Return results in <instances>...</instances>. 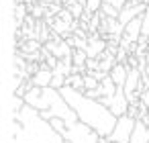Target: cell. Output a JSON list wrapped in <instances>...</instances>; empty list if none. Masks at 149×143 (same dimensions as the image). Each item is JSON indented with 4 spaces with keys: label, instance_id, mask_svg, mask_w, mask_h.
<instances>
[{
    "label": "cell",
    "instance_id": "cell-1",
    "mask_svg": "<svg viewBox=\"0 0 149 143\" xmlns=\"http://www.w3.org/2000/svg\"><path fill=\"white\" fill-rule=\"evenodd\" d=\"M63 94V98L68 100V104L74 108V112L78 114V121H82L84 125L92 127L100 137H108L118 121V116L104 106L100 100L86 96L82 90H76L72 86H63L59 90Z\"/></svg>",
    "mask_w": 149,
    "mask_h": 143
},
{
    "label": "cell",
    "instance_id": "cell-2",
    "mask_svg": "<svg viewBox=\"0 0 149 143\" xmlns=\"http://www.w3.org/2000/svg\"><path fill=\"white\" fill-rule=\"evenodd\" d=\"M13 143H65V139L51 121L43 119L41 110L25 104L13 114Z\"/></svg>",
    "mask_w": 149,
    "mask_h": 143
},
{
    "label": "cell",
    "instance_id": "cell-3",
    "mask_svg": "<svg viewBox=\"0 0 149 143\" xmlns=\"http://www.w3.org/2000/svg\"><path fill=\"white\" fill-rule=\"evenodd\" d=\"M63 139L70 143H100V135L84 125L82 121H74V123H65V129L61 131Z\"/></svg>",
    "mask_w": 149,
    "mask_h": 143
},
{
    "label": "cell",
    "instance_id": "cell-4",
    "mask_svg": "<svg viewBox=\"0 0 149 143\" xmlns=\"http://www.w3.org/2000/svg\"><path fill=\"white\" fill-rule=\"evenodd\" d=\"M135 125H137V119L131 116L129 112L123 114V116H118V121H116L112 133L108 135V139H110L112 143H129V141H131V135H133V131H135Z\"/></svg>",
    "mask_w": 149,
    "mask_h": 143
},
{
    "label": "cell",
    "instance_id": "cell-5",
    "mask_svg": "<svg viewBox=\"0 0 149 143\" xmlns=\"http://www.w3.org/2000/svg\"><path fill=\"white\" fill-rule=\"evenodd\" d=\"M98 100H100L104 106H108L116 116L127 114V112H129V108H131V102H129V98H127V94H125V90H123V88H118L114 96H100Z\"/></svg>",
    "mask_w": 149,
    "mask_h": 143
},
{
    "label": "cell",
    "instance_id": "cell-6",
    "mask_svg": "<svg viewBox=\"0 0 149 143\" xmlns=\"http://www.w3.org/2000/svg\"><path fill=\"white\" fill-rule=\"evenodd\" d=\"M125 37H129L133 43H139V39L143 37V17L133 19L129 25H125Z\"/></svg>",
    "mask_w": 149,
    "mask_h": 143
},
{
    "label": "cell",
    "instance_id": "cell-7",
    "mask_svg": "<svg viewBox=\"0 0 149 143\" xmlns=\"http://www.w3.org/2000/svg\"><path fill=\"white\" fill-rule=\"evenodd\" d=\"M106 47H108V43H106L104 39H98V35L92 33V37L88 39L86 53H88V57H96V59H100V55L106 51Z\"/></svg>",
    "mask_w": 149,
    "mask_h": 143
},
{
    "label": "cell",
    "instance_id": "cell-8",
    "mask_svg": "<svg viewBox=\"0 0 149 143\" xmlns=\"http://www.w3.org/2000/svg\"><path fill=\"white\" fill-rule=\"evenodd\" d=\"M51 82H53V70H49L45 66L37 74L31 76V84L33 86H39V88H47V86H51Z\"/></svg>",
    "mask_w": 149,
    "mask_h": 143
},
{
    "label": "cell",
    "instance_id": "cell-9",
    "mask_svg": "<svg viewBox=\"0 0 149 143\" xmlns=\"http://www.w3.org/2000/svg\"><path fill=\"white\" fill-rule=\"evenodd\" d=\"M129 143H149V125L145 121L137 119V125H135V131Z\"/></svg>",
    "mask_w": 149,
    "mask_h": 143
},
{
    "label": "cell",
    "instance_id": "cell-10",
    "mask_svg": "<svg viewBox=\"0 0 149 143\" xmlns=\"http://www.w3.org/2000/svg\"><path fill=\"white\" fill-rule=\"evenodd\" d=\"M127 76H129V66H125V63H116V66L110 70V78L114 80V84H116L118 88L125 86Z\"/></svg>",
    "mask_w": 149,
    "mask_h": 143
},
{
    "label": "cell",
    "instance_id": "cell-11",
    "mask_svg": "<svg viewBox=\"0 0 149 143\" xmlns=\"http://www.w3.org/2000/svg\"><path fill=\"white\" fill-rule=\"evenodd\" d=\"M98 90H100V96H114L116 94V90H118V86L114 84V80L110 78V74L100 82V86H98Z\"/></svg>",
    "mask_w": 149,
    "mask_h": 143
},
{
    "label": "cell",
    "instance_id": "cell-12",
    "mask_svg": "<svg viewBox=\"0 0 149 143\" xmlns=\"http://www.w3.org/2000/svg\"><path fill=\"white\" fill-rule=\"evenodd\" d=\"M68 86H72V88H76V90H82V92H86L84 74H72V76H68Z\"/></svg>",
    "mask_w": 149,
    "mask_h": 143
},
{
    "label": "cell",
    "instance_id": "cell-13",
    "mask_svg": "<svg viewBox=\"0 0 149 143\" xmlns=\"http://www.w3.org/2000/svg\"><path fill=\"white\" fill-rule=\"evenodd\" d=\"M72 59H74V66L86 68V61H88V53H86V49H74Z\"/></svg>",
    "mask_w": 149,
    "mask_h": 143
},
{
    "label": "cell",
    "instance_id": "cell-14",
    "mask_svg": "<svg viewBox=\"0 0 149 143\" xmlns=\"http://www.w3.org/2000/svg\"><path fill=\"white\" fill-rule=\"evenodd\" d=\"M102 15L106 17V19H118V15H120V10L118 8H114L112 4H102Z\"/></svg>",
    "mask_w": 149,
    "mask_h": 143
},
{
    "label": "cell",
    "instance_id": "cell-15",
    "mask_svg": "<svg viewBox=\"0 0 149 143\" xmlns=\"http://www.w3.org/2000/svg\"><path fill=\"white\" fill-rule=\"evenodd\" d=\"M84 82H86V90H96L100 86V80H96L92 74H84Z\"/></svg>",
    "mask_w": 149,
    "mask_h": 143
},
{
    "label": "cell",
    "instance_id": "cell-16",
    "mask_svg": "<svg viewBox=\"0 0 149 143\" xmlns=\"http://www.w3.org/2000/svg\"><path fill=\"white\" fill-rule=\"evenodd\" d=\"M65 8H70V10H72V15H74L76 19H80V17H82V13H86V8H84V6H82L80 2H74V4H68Z\"/></svg>",
    "mask_w": 149,
    "mask_h": 143
},
{
    "label": "cell",
    "instance_id": "cell-17",
    "mask_svg": "<svg viewBox=\"0 0 149 143\" xmlns=\"http://www.w3.org/2000/svg\"><path fill=\"white\" fill-rule=\"evenodd\" d=\"M127 2H129V0H102V4H112V6L118 8V10H123V8L127 6Z\"/></svg>",
    "mask_w": 149,
    "mask_h": 143
},
{
    "label": "cell",
    "instance_id": "cell-18",
    "mask_svg": "<svg viewBox=\"0 0 149 143\" xmlns=\"http://www.w3.org/2000/svg\"><path fill=\"white\" fill-rule=\"evenodd\" d=\"M139 102H141L143 106H147V108H149V90H143V92L139 94Z\"/></svg>",
    "mask_w": 149,
    "mask_h": 143
},
{
    "label": "cell",
    "instance_id": "cell-19",
    "mask_svg": "<svg viewBox=\"0 0 149 143\" xmlns=\"http://www.w3.org/2000/svg\"><path fill=\"white\" fill-rule=\"evenodd\" d=\"M143 2H145V4H149V0H143Z\"/></svg>",
    "mask_w": 149,
    "mask_h": 143
},
{
    "label": "cell",
    "instance_id": "cell-20",
    "mask_svg": "<svg viewBox=\"0 0 149 143\" xmlns=\"http://www.w3.org/2000/svg\"><path fill=\"white\" fill-rule=\"evenodd\" d=\"M147 8H149V4H147Z\"/></svg>",
    "mask_w": 149,
    "mask_h": 143
}]
</instances>
